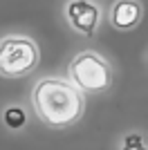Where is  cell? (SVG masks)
Here are the masks:
<instances>
[{"instance_id": "1", "label": "cell", "mask_w": 148, "mask_h": 150, "mask_svg": "<svg viewBox=\"0 0 148 150\" xmlns=\"http://www.w3.org/2000/svg\"><path fill=\"white\" fill-rule=\"evenodd\" d=\"M31 105L34 112L45 125L63 130L70 128L83 117L85 96L72 81L47 76L34 85L31 90Z\"/></svg>"}, {"instance_id": "2", "label": "cell", "mask_w": 148, "mask_h": 150, "mask_svg": "<svg viewBox=\"0 0 148 150\" xmlns=\"http://www.w3.org/2000/svg\"><path fill=\"white\" fill-rule=\"evenodd\" d=\"M68 74L83 94H103L115 83L110 63L97 52H79L70 63Z\"/></svg>"}, {"instance_id": "3", "label": "cell", "mask_w": 148, "mask_h": 150, "mask_svg": "<svg viewBox=\"0 0 148 150\" xmlns=\"http://www.w3.org/2000/svg\"><path fill=\"white\" fill-rule=\"evenodd\" d=\"M41 52L38 45L27 36H2L0 38V76L23 79L38 67Z\"/></svg>"}, {"instance_id": "4", "label": "cell", "mask_w": 148, "mask_h": 150, "mask_svg": "<svg viewBox=\"0 0 148 150\" xmlns=\"http://www.w3.org/2000/svg\"><path fill=\"white\" fill-rule=\"evenodd\" d=\"M63 13L68 25L85 38H92L101 25V7L92 0H68Z\"/></svg>"}, {"instance_id": "5", "label": "cell", "mask_w": 148, "mask_h": 150, "mask_svg": "<svg viewBox=\"0 0 148 150\" xmlns=\"http://www.w3.org/2000/svg\"><path fill=\"white\" fill-rule=\"evenodd\" d=\"M144 9L139 0H117L110 9V23L119 31H130L142 23Z\"/></svg>"}, {"instance_id": "6", "label": "cell", "mask_w": 148, "mask_h": 150, "mask_svg": "<svg viewBox=\"0 0 148 150\" xmlns=\"http://www.w3.org/2000/svg\"><path fill=\"white\" fill-rule=\"evenodd\" d=\"M2 123L9 128V130H20L25 123H27V114L20 105H9L5 108L2 112Z\"/></svg>"}, {"instance_id": "7", "label": "cell", "mask_w": 148, "mask_h": 150, "mask_svg": "<svg viewBox=\"0 0 148 150\" xmlns=\"http://www.w3.org/2000/svg\"><path fill=\"white\" fill-rule=\"evenodd\" d=\"M121 150H148V144L144 141L142 134H137V132H130V134H126V137H123Z\"/></svg>"}]
</instances>
